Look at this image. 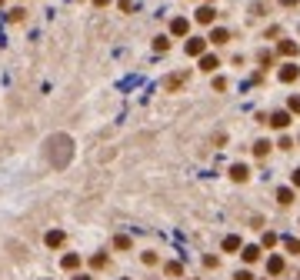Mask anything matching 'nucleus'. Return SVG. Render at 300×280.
Wrapping results in <instances>:
<instances>
[{"instance_id": "obj_16", "label": "nucleus", "mask_w": 300, "mask_h": 280, "mask_svg": "<svg viewBox=\"0 0 300 280\" xmlns=\"http://www.w3.org/2000/svg\"><path fill=\"white\" fill-rule=\"evenodd\" d=\"M267 150H270L267 140H257V144H254V153H257V157H267Z\"/></svg>"}, {"instance_id": "obj_27", "label": "nucleus", "mask_w": 300, "mask_h": 280, "mask_svg": "<svg viewBox=\"0 0 300 280\" xmlns=\"http://www.w3.org/2000/svg\"><path fill=\"white\" fill-rule=\"evenodd\" d=\"M0 3H3V0H0Z\"/></svg>"}, {"instance_id": "obj_6", "label": "nucleus", "mask_w": 300, "mask_h": 280, "mask_svg": "<svg viewBox=\"0 0 300 280\" xmlns=\"http://www.w3.org/2000/svg\"><path fill=\"white\" fill-rule=\"evenodd\" d=\"M267 124H270V127H277V130H283V127L290 124V113H287V110H277L270 120H267Z\"/></svg>"}, {"instance_id": "obj_22", "label": "nucleus", "mask_w": 300, "mask_h": 280, "mask_svg": "<svg viewBox=\"0 0 300 280\" xmlns=\"http://www.w3.org/2000/svg\"><path fill=\"white\" fill-rule=\"evenodd\" d=\"M277 3H280V7H297L300 0H277Z\"/></svg>"}, {"instance_id": "obj_17", "label": "nucleus", "mask_w": 300, "mask_h": 280, "mask_svg": "<svg viewBox=\"0 0 300 280\" xmlns=\"http://www.w3.org/2000/svg\"><path fill=\"white\" fill-rule=\"evenodd\" d=\"M167 47H170V40H167V37H157V40H153V50H157V54H164Z\"/></svg>"}, {"instance_id": "obj_9", "label": "nucleus", "mask_w": 300, "mask_h": 280, "mask_svg": "<svg viewBox=\"0 0 300 280\" xmlns=\"http://www.w3.org/2000/svg\"><path fill=\"white\" fill-rule=\"evenodd\" d=\"M230 40V30L227 27H214V34H210V43H227Z\"/></svg>"}, {"instance_id": "obj_20", "label": "nucleus", "mask_w": 300, "mask_h": 280, "mask_svg": "<svg viewBox=\"0 0 300 280\" xmlns=\"http://www.w3.org/2000/svg\"><path fill=\"white\" fill-rule=\"evenodd\" d=\"M113 243H117L120 250H127V247H130V237H117V240H113Z\"/></svg>"}, {"instance_id": "obj_24", "label": "nucleus", "mask_w": 300, "mask_h": 280, "mask_svg": "<svg viewBox=\"0 0 300 280\" xmlns=\"http://www.w3.org/2000/svg\"><path fill=\"white\" fill-rule=\"evenodd\" d=\"M294 184H297V187H300V167H297V170H294Z\"/></svg>"}, {"instance_id": "obj_26", "label": "nucleus", "mask_w": 300, "mask_h": 280, "mask_svg": "<svg viewBox=\"0 0 300 280\" xmlns=\"http://www.w3.org/2000/svg\"><path fill=\"white\" fill-rule=\"evenodd\" d=\"M74 280H90V277H84V274H80V277H74Z\"/></svg>"}, {"instance_id": "obj_5", "label": "nucleus", "mask_w": 300, "mask_h": 280, "mask_svg": "<svg viewBox=\"0 0 300 280\" xmlns=\"http://www.w3.org/2000/svg\"><path fill=\"white\" fill-rule=\"evenodd\" d=\"M217 67H220V60L214 54H200V70H204V74H214Z\"/></svg>"}, {"instance_id": "obj_7", "label": "nucleus", "mask_w": 300, "mask_h": 280, "mask_svg": "<svg viewBox=\"0 0 300 280\" xmlns=\"http://www.w3.org/2000/svg\"><path fill=\"white\" fill-rule=\"evenodd\" d=\"M277 204H280V207L294 204V190H290V187H280V190H277Z\"/></svg>"}, {"instance_id": "obj_1", "label": "nucleus", "mask_w": 300, "mask_h": 280, "mask_svg": "<svg viewBox=\"0 0 300 280\" xmlns=\"http://www.w3.org/2000/svg\"><path fill=\"white\" fill-rule=\"evenodd\" d=\"M193 20H197V23H204V27H210V23L217 20V10H214L210 3H200V7L193 10Z\"/></svg>"}, {"instance_id": "obj_2", "label": "nucleus", "mask_w": 300, "mask_h": 280, "mask_svg": "<svg viewBox=\"0 0 300 280\" xmlns=\"http://www.w3.org/2000/svg\"><path fill=\"white\" fill-rule=\"evenodd\" d=\"M277 77H280V84H294V80L300 77V67L297 64H283L280 70H277Z\"/></svg>"}, {"instance_id": "obj_13", "label": "nucleus", "mask_w": 300, "mask_h": 280, "mask_svg": "<svg viewBox=\"0 0 300 280\" xmlns=\"http://www.w3.org/2000/svg\"><path fill=\"white\" fill-rule=\"evenodd\" d=\"M237 247H240V237H234V234L224 237V250H227V254H230V250H237Z\"/></svg>"}, {"instance_id": "obj_25", "label": "nucleus", "mask_w": 300, "mask_h": 280, "mask_svg": "<svg viewBox=\"0 0 300 280\" xmlns=\"http://www.w3.org/2000/svg\"><path fill=\"white\" fill-rule=\"evenodd\" d=\"M94 3H97V7H107V3H110V0H94Z\"/></svg>"}, {"instance_id": "obj_18", "label": "nucleus", "mask_w": 300, "mask_h": 280, "mask_svg": "<svg viewBox=\"0 0 300 280\" xmlns=\"http://www.w3.org/2000/svg\"><path fill=\"white\" fill-rule=\"evenodd\" d=\"M263 14H267V7H263V3H254V7H250V17H254V20H260Z\"/></svg>"}, {"instance_id": "obj_10", "label": "nucleus", "mask_w": 300, "mask_h": 280, "mask_svg": "<svg viewBox=\"0 0 300 280\" xmlns=\"http://www.w3.org/2000/svg\"><path fill=\"white\" fill-rule=\"evenodd\" d=\"M230 177H234L237 184H244V180L250 177V173H247V167H244V164H234V167H230Z\"/></svg>"}, {"instance_id": "obj_3", "label": "nucleus", "mask_w": 300, "mask_h": 280, "mask_svg": "<svg viewBox=\"0 0 300 280\" xmlns=\"http://www.w3.org/2000/svg\"><path fill=\"white\" fill-rule=\"evenodd\" d=\"M187 30H190V20H184V17L170 20V34H173V37H187Z\"/></svg>"}, {"instance_id": "obj_11", "label": "nucleus", "mask_w": 300, "mask_h": 280, "mask_svg": "<svg viewBox=\"0 0 300 280\" xmlns=\"http://www.w3.org/2000/svg\"><path fill=\"white\" fill-rule=\"evenodd\" d=\"M267 270H270L274 277H277V274H283V257H270V260H267Z\"/></svg>"}, {"instance_id": "obj_21", "label": "nucleus", "mask_w": 300, "mask_h": 280, "mask_svg": "<svg viewBox=\"0 0 300 280\" xmlns=\"http://www.w3.org/2000/svg\"><path fill=\"white\" fill-rule=\"evenodd\" d=\"M290 113H300V97H290Z\"/></svg>"}, {"instance_id": "obj_8", "label": "nucleus", "mask_w": 300, "mask_h": 280, "mask_svg": "<svg viewBox=\"0 0 300 280\" xmlns=\"http://www.w3.org/2000/svg\"><path fill=\"white\" fill-rule=\"evenodd\" d=\"M277 50H280L283 57H297V50H300V47L294 43V40H280V43H277Z\"/></svg>"}, {"instance_id": "obj_23", "label": "nucleus", "mask_w": 300, "mask_h": 280, "mask_svg": "<svg viewBox=\"0 0 300 280\" xmlns=\"http://www.w3.org/2000/svg\"><path fill=\"white\" fill-rule=\"evenodd\" d=\"M234 280H254V277H250L247 270H240V274H237V277H234Z\"/></svg>"}, {"instance_id": "obj_15", "label": "nucleus", "mask_w": 300, "mask_h": 280, "mask_svg": "<svg viewBox=\"0 0 300 280\" xmlns=\"http://www.w3.org/2000/svg\"><path fill=\"white\" fill-rule=\"evenodd\" d=\"M283 247H287L290 254H300V240H294V237H283Z\"/></svg>"}, {"instance_id": "obj_12", "label": "nucleus", "mask_w": 300, "mask_h": 280, "mask_svg": "<svg viewBox=\"0 0 300 280\" xmlns=\"http://www.w3.org/2000/svg\"><path fill=\"white\" fill-rule=\"evenodd\" d=\"M260 257V247H244V263H254Z\"/></svg>"}, {"instance_id": "obj_4", "label": "nucleus", "mask_w": 300, "mask_h": 280, "mask_svg": "<svg viewBox=\"0 0 300 280\" xmlns=\"http://www.w3.org/2000/svg\"><path fill=\"white\" fill-rule=\"evenodd\" d=\"M184 50H187L190 57H200V54H204V50H207V40H200V37H190Z\"/></svg>"}, {"instance_id": "obj_14", "label": "nucleus", "mask_w": 300, "mask_h": 280, "mask_svg": "<svg viewBox=\"0 0 300 280\" xmlns=\"http://www.w3.org/2000/svg\"><path fill=\"white\" fill-rule=\"evenodd\" d=\"M60 243H64V234H60V230L47 234V247H60Z\"/></svg>"}, {"instance_id": "obj_19", "label": "nucleus", "mask_w": 300, "mask_h": 280, "mask_svg": "<svg viewBox=\"0 0 300 280\" xmlns=\"http://www.w3.org/2000/svg\"><path fill=\"white\" fill-rule=\"evenodd\" d=\"M77 263H80V257H74V254H67V257H64V267H67V270H74Z\"/></svg>"}]
</instances>
